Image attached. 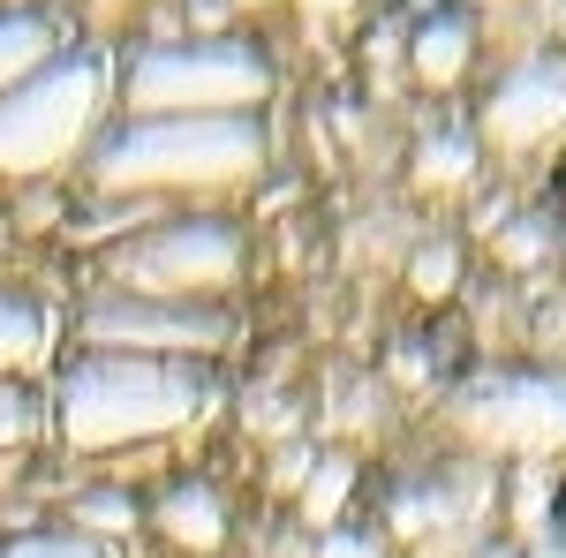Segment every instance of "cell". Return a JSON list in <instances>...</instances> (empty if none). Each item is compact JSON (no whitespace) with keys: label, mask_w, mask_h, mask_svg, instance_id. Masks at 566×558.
<instances>
[{"label":"cell","mask_w":566,"mask_h":558,"mask_svg":"<svg viewBox=\"0 0 566 558\" xmlns=\"http://www.w3.org/2000/svg\"><path fill=\"white\" fill-rule=\"evenodd\" d=\"M272 129L258 114H129L91 144V189L114 204L151 197H234L258 189Z\"/></svg>","instance_id":"obj_1"},{"label":"cell","mask_w":566,"mask_h":558,"mask_svg":"<svg viewBox=\"0 0 566 558\" xmlns=\"http://www.w3.org/2000/svg\"><path fill=\"white\" fill-rule=\"evenodd\" d=\"M219 408V386L205 362H159V355H98L84 347L61 378L45 415L76 453H122V445H159L205 423Z\"/></svg>","instance_id":"obj_2"},{"label":"cell","mask_w":566,"mask_h":558,"mask_svg":"<svg viewBox=\"0 0 566 558\" xmlns=\"http://www.w3.org/2000/svg\"><path fill=\"white\" fill-rule=\"evenodd\" d=\"M114 106H122L114 53L61 45L39 76H23L0 98V181H53L76 159H91Z\"/></svg>","instance_id":"obj_3"},{"label":"cell","mask_w":566,"mask_h":558,"mask_svg":"<svg viewBox=\"0 0 566 558\" xmlns=\"http://www.w3.org/2000/svg\"><path fill=\"white\" fill-rule=\"evenodd\" d=\"M446 430L469 461H559L566 453V370H544V362H499V370H476L446 392Z\"/></svg>","instance_id":"obj_4"},{"label":"cell","mask_w":566,"mask_h":558,"mask_svg":"<svg viewBox=\"0 0 566 558\" xmlns=\"http://www.w3.org/2000/svg\"><path fill=\"white\" fill-rule=\"evenodd\" d=\"M250 264L242 227L219 212H181L159 227H136L106 250V295H144V302H219Z\"/></svg>","instance_id":"obj_5"},{"label":"cell","mask_w":566,"mask_h":558,"mask_svg":"<svg viewBox=\"0 0 566 558\" xmlns=\"http://www.w3.org/2000/svg\"><path fill=\"white\" fill-rule=\"evenodd\" d=\"M264 98L272 61L250 39H159L122 69L129 114H264Z\"/></svg>","instance_id":"obj_6"},{"label":"cell","mask_w":566,"mask_h":558,"mask_svg":"<svg viewBox=\"0 0 566 558\" xmlns=\"http://www.w3.org/2000/svg\"><path fill=\"white\" fill-rule=\"evenodd\" d=\"M76 340L98 355H159V362H212L234 340V317L219 302H144V295H98L76 317Z\"/></svg>","instance_id":"obj_7"},{"label":"cell","mask_w":566,"mask_h":558,"mask_svg":"<svg viewBox=\"0 0 566 558\" xmlns=\"http://www.w3.org/2000/svg\"><path fill=\"white\" fill-rule=\"evenodd\" d=\"M483 151L499 159H536L566 136V53H528L514 61L499 84L483 91V114H476Z\"/></svg>","instance_id":"obj_8"},{"label":"cell","mask_w":566,"mask_h":558,"mask_svg":"<svg viewBox=\"0 0 566 558\" xmlns=\"http://www.w3.org/2000/svg\"><path fill=\"white\" fill-rule=\"evenodd\" d=\"M483 468H491V461H476V475H461V483H453V475H446V483H408L386 506L392 536L416 558H469L483 544V514H491Z\"/></svg>","instance_id":"obj_9"},{"label":"cell","mask_w":566,"mask_h":558,"mask_svg":"<svg viewBox=\"0 0 566 558\" xmlns=\"http://www.w3.org/2000/svg\"><path fill=\"white\" fill-rule=\"evenodd\" d=\"M151 528L189 558H212L227 544V498H219L205 475H189V483H167L159 491V506H151Z\"/></svg>","instance_id":"obj_10"},{"label":"cell","mask_w":566,"mask_h":558,"mask_svg":"<svg viewBox=\"0 0 566 558\" xmlns=\"http://www.w3.org/2000/svg\"><path fill=\"white\" fill-rule=\"evenodd\" d=\"M408 69L423 91H453L469 69H476V23L461 8H431L416 31H408Z\"/></svg>","instance_id":"obj_11"},{"label":"cell","mask_w":566,"mask_h":558,"mask_svg":"<svg viewBox=\"0 0 566 558\" xmlns=\"http://www.w3.org/2000/svg\"><path fill=\"white\" fill-rule=\"evenodd\" d=\"M483 173V136L461 129V122H438V129L416 136V159H408V181L423 189V197H461V189H476Z\"/></svg>","instance_id":"obj_12"},{"label":"cell","mask_w":566,"mask_h":558,"mask_svg":"<svg viewBox=\"0 0 566 558\" xmlns=\"http://www.w3.org/2000/svg\"><path fill=\"white\" fill-rule=\"evenodd\" d=\"M53 340H61V325H53V309L39 295H23V287H0V378H31L53 362Z\"/></svg>","instance_id":"obj_13"},{"label":"cell","mask_w":566,"mask_h":558,"mask_svg":"<svg viewBox=\"0 0 566 558\" xmlns=\"http://www.w3.org/2000/svg\"><path fill=\"white\" fill-rule=\"evenodd\" d=\"M53 53H61V31H53V15H31V8L0 15V98L23 84V76H39Z\"/></svg>","instance_id":"obj_14"},{"label":"cell","mask_w":566,"mask_h":558,"mask_svg":"<svg viewBox=\"0 0 566 558\" xmlns=\"http://www.w3.org/2000/svg\"><path fill=\"white\" fill-rule=\"evenodd\" d=\"M355 498V453H317V468H310L303 498H295V514L325 536V528H340V514H348Z\"/></svg>","instance_id":"obj_15"},{"label":"cell","mask_w":566,"mask_h":558,"mask_svg":"<svg viewBox=\"0 0 566 558\" xmlns=\"http://www.w3.org/2000/svg\"><path fill=\"white\" fill-rule=\"evenodd\" d=\"M453 287H461V242H453V234L416 242V257H408V295L416 302H446Z\"/></svg>","instance_id":"obj_16"},{"label":"cell","mask_w":566,"mask_h":558,"mask_svg":"<svg viewBox=\"0 0 566 558\" xmlns=\"http://www.w3.org/2000/svg\"><path fill=\"white\" fill-rule=\"evenodd\" d=\"M242 423L258 430L264 445H295V438H303V408H295L287 392H272V386H250V400H242Z\"/></svg>","instance_id":"obj_17"},{"label":"cell","mask_w":566,"mask_h":558,"mask_svg":"<svg viewBox=\"0 0 566 558\" xmlns=\"http://www.w3.org/2000/svg\"><path fill=\"white\" fill-rule=\"evenodd\" d=\"M45 430V400L23 378H0V453H15V445H31Z\"/></svg>","instance_id":"obj_18"},{"label":"cell","mask_w":566,"mask_h":558,"mask_svg":"<svg viewBox=\"0 0 566 558\" xmlns=\"http://www.w3.org/2000/svg\"><path fill=\"white\" fill-rule=\"evenodd\" d=\"M491 257L506 264V272H536V264L552 257V227H544V219H506V227L491 234Z\"/></svg>","instance_id":"obj_19"},{"label":"cell","mask_w":566,"mask_h":558,"mask_svg":"<svg viewBox=\"0 0 566 558\" xmlns=\"http://www.w3.org/2000/svg\"><path fill=\"white\" fill-rule=\"evenodd\" d=\"M0 558H106V544H91L76 528H31V536H8Z\"/></svg>","instance_id":"obj_20"},{"label":"cell","mask_w":566,"mask_h":558,"mask_svg":"<svg viewBox=\"0 0 566 558\" xmlns=\"http://www.w3.org/2000/svg\"><path fill=\"white\" fill-rule=\"evenodd\" d=\"M136 528V506L122 498V491H91V498H76V536H129Z\"/></svg>","instance_id":"obj_21"},{"label":"cell","mask_w":566,"mask_h":558,"mask_svg":"<svg viewBox=\"0 0 566 558\" xmlns=\"http://www.w3.org/2000/svg\"><path fill=\"white\" fill-rule=\"evenodd\" d=\"M310 468H317V453H310L303 438H295V445H272V468H264V491H280V498H303Z\"/></svg>","instance_id":"obj_22"},{"label":"cell","mask_w":566,"mask_h":558,"mask_svg":"<svg viewBox=\"0 0 566 558\" xmlns=\"http://www.w3.org/2000/svg\"><path fill=\"white\" fill-rule=\"evenodd\" d=\"M310 558H386V544H378L370 528H325Z\"/></svg>","instance_id":"obj_23"},{"label":"cell","mask_w":566,"mask_h":558,"mask_svg":"<svg viewBox=\"0 0 566 558\" xmlns=\"http://www.w3.org/2000/svg\"><path fill=\"white\" fill-rule=\"evenodd\" d=\"M189 15H197V39H219V23H227L234 8H227V0H197Z\"/></svg>","instance_id":"obj_24"},{"label":"cell","mask_w":566,"mask_h":558,"mask_svg":"<svg viewBox=\"0 0 566 558\" xmlns=\"http://www.w3.org/2000/svg\"><path fill=\"white\" fill-rule=\"evenodd\" d=\"M469 558H528V551H522V544H514V536H483V544H476V551H469Z\"/></svg>","instance_id":"obj_25"},{"label":"cell","mask_w":566,"mask_h":558,"mask_svg":"<svg viewBox=\"0 0 566 558\" xmlns=\"http://www.w3.org/2000/svg\"><path fill=\"white\" fill-rule=\"evenodd\" d=\"M295 8H303V15H317V23H325V15H348L355 0H295Z\"/></svg>","instance_id":"obj_26"},{"label":"cell","mask_w":566,"mask_h":558,"mask_svg":"<svg viewBox=\"0 0 566 558\" xmlns=\"http://www.w3.org/2000/svg\"><path fill=\"white\" fill-rule=\"evenodd\" d=\"M552 31H559V39H566V0H552Z\"/></svg>","instance_id":"obj_27"},{"label":"cell","mask_w":566,"mask_h":558,"mask_svg":"<svg viewBox=\"0 0 566 558\" xmlns=\"http://www.w3.org/2000/svg\"><path fill=\"white\" fill-rule=\"evenodd\" d=\"M483 8H536V0H483Z\"/></svg>","instance_id":"obj_28"},{"label":"cell","mask_w":566,"mask_h":558,"mask_svg":"<svg viewBox=\"0 0 566 558\" xmlns=\"http://www.w3.org/2000/svg\"><path fill=\"white\" fill-rule=\"evenodd\" d=\"M91 8H106V15H114V8H136V0H91Z\"/></svg>","instance_id":"obj_29"},{"label":"cell","mask_w":566,"mask_h":558,"mask_svg":"<svg viewBox=\"0 0 566 558\" xmlns=\"http://www.w3.org/2000/svg\"><path fill=\"white\" fill-rule=\"evenodd\" d=\"M227 8H264V0H227Z\"/></svg>","instance_id":"obj_30"}]
</instances>
